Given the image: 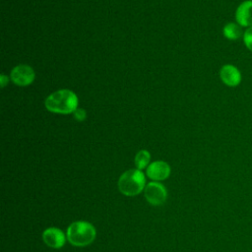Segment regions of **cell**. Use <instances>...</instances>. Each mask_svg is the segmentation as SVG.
Masks as SVG:
<instances>
[{
	"instance_id": "obj_1",
	"label": "cell",
	"mask_w": 252,
	"mask_h": 252,
	"mask_svg": "<svg viewBox=\"0 0 252 252\" xmlns=\"http://www.w3.org/2000/svg\"><path fill=\"white\" fill-rule=\"evenodd\" d=\"M78 96L70 90H59L49 94L45 99L46 109L60 114L74 112L78 108Z\"/></svg>"
},
{
	"instance_id": "obj_2",
	"label": "cell",
	"mask_w": 252,
	"mask_h": 252,
	"mask_svg": "<svg viewBox=\"0 0 252 252\" xmlns=\"http://www.w3.org/2000/svg\"><path fill=\"white\" fill-rule=\"evenodd\" d=\"M67 240L76 247H85L92 244L96 236L94 226L85 220L72 222L66 230Z\"/></svg>"
},
{
	"instance_id": "obj_3",
	"label": "cell",
	"mask_w": 252,
	"mask_h": 252,
	"mask_svg": "<svg viewBox=\"0 0 252 252\" xmlns=\"http://www.w3.org/2000/svg\"><path fill=\"white\" fill-rule=\"evenodd\" d=\"M146 185L145 174L138 168L126 170L120 175L117 182L118 190L128 197L139 195Z\"/></svg>"
},
{
	"instance_id": "obj_4",
	"label": "cell",
	"mask_w": 252,
	"mask_h": 252,
	"mask_svg": "<svg viewBox=\"0 0 252 252\" xmlns=\"http://www.w3.org/2000/svg\"><path fill=\"white\" fill-rule=\"evenodd\" d=\"M144 195L147 202L152 206H161L167 199L166 188L158 181L148 183L144 189Z\"/></svg>"
},
{
	"instance_id": "obj_5",
	"label": "cell",
	"mask_w": 252,
	"mask_h": 252,
	"mask_svg": "<svg viewBox=\"0 0 252 252\" xmlns=\"http://www.w3.org/2000/svg\"><path fill=\"white\" fill-rule=\"evenodd\" d=\"M66 239H67L66 234L63 232V230H61L58 227H54V226L47 227L42 232L43 242L47 246L54 249L62 248L65 245Z\"/></svg>"
},
{
	"instance_id": "obj_6",
	"label": "cell",
	"mask_w": 252,
	"mask_h": 252,
	"mask_svg": "<svg viewBox=\"0 0 252 252\" xmlns=\"http://www.w3.org/2000/svg\"><path fill=\"white\" fill-rule=\"evenodd\" d=\"M11 79L18 86H28L34 80V71L29 65H18L12 70Z\"/></svg>"
},
{
	"instance_id": "obj_7",
	"label": "cell",
	"mask_w": 252,
	"mask_h": 252,
	"mask_svg": "<svg viewBox=\"0 0 252 252\" xmlns=\"http://www.w3.org/2000/svg\"><path fill=\"white\" fill-rule=\"evenodd\" d=\"M146 173L153 181H162L170 175V166L165 161L157 160L149 164Z\"/></svg>"
},
{
	"instance_id": "obj_8",
	"label": "cell",
	"mask_w": 252,
	"mask_h": 252,
	"mask_svg": "<svg viewBox=\"0 0 252 252\" xmlns=\"http://www.w3.org/2000/svg\"><path fill=\"white\" fill-rule=\"evenodd\" d=\"M220 77L222 83L228 87H236L241 82L240 71L231 64H225L220 68Z\"/></svg>"
},
{
	"instance_id": "obj_9",
	"label": "cell",
	"mask_w": 252,
	"mask_h": 252,
	"mask_svg": "<svg viewBox=\"0 0 252 252\" xmlns=\"http://www.w3.org/2000/svg\"><path fill=\"white\" fill-rule=\"evenodd\" d=\"M235 20L241 27H252V0H245L238 5Z\"/></svg>"
},
{
	"instance_id": "obj_10",
	"label": "cell",
	"mask_w": 252,
	"mask_h": 252,
	"mask_svg": "<svg viewBox=\"0 0 252 252\" xmlns=\"http://www.w3.org/2000/svg\"><path fill=\"white\" fill-rule=\"evenodd\" d=\"M240 27L241 26H239L235 23L226 24L222 30L224 37H226L229 40H236L239 37L243 36V32H242V30Z\"/></svg>"
},
{
	"instance_id": "obj_11",
	"label": "cell",
	"mask_w": 252,
	"mask_h": 252,
	"mask_svg": "<svg viewBox=\"0 0 252 252\" xmlns=\"http://www.w3.org/2000/svg\"><path fill=\"white\" fill-rule=\"evenodd\" d=\"M150 159H151V155L147 150H141L137 153L135 157V165L138 169L142 170L144 168H147L150 164Z\"/></svg>"
},
{
	"instance_id": "obj_12",
	"label": "cell",
	"mask_w": 252,
	"mask_h": 252,
	"mask_svg": "<svg viewBox=\"0 0 252 252\" xmlns=\"http://www.w3.org/2000/svg\"><path fill=\"white\" fill-rule=\"evenodd\" d=\"M243 42L248 50L252 52V27L248 28L243 33Z\"/></svg>"
},
{
	"instance_id": "obj_13",
	"label": "cell",
	"mask_w": 252,
	"mask_h": 252,
	"mask_svg": "<svg viewBox=\"0 0 252 252\" xmlns=\"http://www.w3.org/2000/svg\"><path fill=\"white\" fill-rule=\"evenodd\" d=\"M74 116L75 118L78 120V121H84L87 117V113L84 109L82 108H77L75 111H74Z\"/></svg>"
},
{
	"instance_id": "obj_14",
	"label": "cell",
	"mask_w": 252,
	"mask_h": 252,
	"mask_svg": "<svg viewBox=\"0 0 252 252\" xmlns=\"http://www.w3.org/2000/svg\"><path fill=\"white\" fill-rule=\"evenodd\" d=\"M7 83H8V78L4 74H2L1 75V86L4 87Z\"/></svg>"
}]
</instances>
